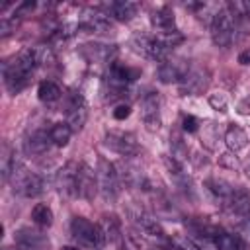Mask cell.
<instances>
[{
    "label": "cell",
    "mask_w": 250,
    "mask_h": 250,
    "mask_svg": "<svg viewBox=\"0 0 250 250\" xmlns=\"http://www.w3.org/2000/svg\"><path fill=\"white\" fill-rule=\"evenodd\" d=\"M10 31H12L10 21H8L6 18H2V20H0V33H2V35H10Z\"/></svg>",
    "instance_id": "d590c367"
},
{
    "label": "cell",
    "mask_w": 250,
    "mask_h": 250,
    "mask_svg": "<svg viewBox=\"0 0 250 250\" xmlns=\"http://www.w3.org/2000/svg\"><path fill=\"white\" fill-rule=\"evenodd\" d=\"M70 232L76 238V242L86 246V248L100 250L105 244V236H104L100 225H94L84 217H74L70 221Z\"/></svg>",
    "instance_id": "7a4b0ae2"
},
{
    "label": "cell",
    "mask_w": 250,
    "mask_h": 250,
    "mask_svg": "<svg viewBox=\"0 0 250 250\" xmlns=\"http://www.w3.org/2000/svg\"><path fill=\"white\" fill-rule=\"evenodd\" d=\"M100 229L105 236V242H119L123 232H121V223L115 215H104L100 221Z\"/></svg>",
    "instance_id": "ffe728a7"
},
{
    "label": "cell",
    "mask_w": 250,
    "mask_h": 250,
    "mask_svg": "<svg viewBox=\"0 0 250 250\" xmlns=\"http://www.w3.org/2000/svg\"><path fill=\"white\" fill-rule=\"evenodd\" d=\"M96 178H98V189L104 195V199L113 201L119 193V176H117V168L115 164L107 162L105 158H100L98 162V170H96Z\"/></svg>",
    "instance_id": "277c9868"
},
{
    "label": "cell",
    "mask_w": 250,
    "mask_h": 250,
    "mask_svg": "<svg viewBox=\"0 0 250 250\" xmlns=\"http://www.w3.org/2000/svg\"><path fill=\"white\" fill-rule=\"evenodd\" d=\"M189 70L191 68H189L188 61H184V59H166V61H162L158 64L156 76L164 84H172V82H178L180 84Z\"/></svg>",
    "instance_id": "9c48e42d"
},
{
    "label": "cell",
    "mask_w": 250,
    "mask_h": 250,
    "mask_svg": "<svg viewBox=\"0 0 250 250\" xmlns=\"http://www.w3.org/2000/svg\"><path fill=\"white\" fill-rule=\"evenodd\" d=\"M137 12H139V4L131 2V0H117L107 6V14H111V18H115L119 21L133 20L137 16Z\"/></svg>",
    "instance_id": "e0dca14e"
},
{
    "label": "cell",
    "mask_w": 250,
    "mask_h": 250,
    "mask_svg": "<svg viewBox=\"0 0 250 250\" xmlns=\"http://www.w3.org/2000/svg\"><path fill=\"white\" fill-rule=\"evenodd\" d=\"M141 119L148 131H156L160 127V98L154 92H148L141 100Z\"/></svg>",
    "instance_id": "8fae6325"
},
{
    "label": "cell",
    "mask_w": 250,
    "mask_h": 250,
    "mask_svg": "<svg viewBox=\"0 0 250 250\" xmlns=\"http://www.w3.org/2000/svg\"><path fill=\"white\" fill-rule=\"evenodd\" d=\"M86 119H88V107H86L84 98L80 94H72L68 109H66V123L72 129V133L82 131V127L86 125Z\"/></svg>",
    "instance_id": "4fadbf2b"
},
{
    "label": "cell",
    "mask_w": 250,
    "mask_h": 250,
    "mask_svg": "<svg viewBox=\"0 0 250 250\" xmlns=\"http://www.w3.org/2000/svg\"><path fill=\"white\" fill-rule=\"evenodd\" d=\"M209 105L215 109V111H227V105H229V98L225 92H215L209 96Z\"/></svg>",
    "instance_id": "f546056e"
},
{
    "label": "cell",
    "mask_w": 250,
    "mask_h": 250,
    "mask_svg": "<svg viewBox=\"0 0 250 250\" xmlns=\"http://www.w3.org/2000/svg\"><path fill=\"white\" fill-rule=\"evenodd\" d=\"M166 250H174V248H166Z\"/></svg>",
    "instance_id": "ab89813d"
},
{
    "label": "cell",
    "mask_w": 250,
    "mask_h": 250,
    "mask_svg": "<svg viewBox=\"0 0 250 250\" xmlns=\"http://www.w3.org/2000/svg\"><path fill=\"white\" fill-rule=\"evenodd\" d=\"M33 8H35V2L27 0V2H23V4H20V6L16 8V14H18V16H25L27 12H33Z\"/></svg>",
    "instance_id": "e575fe53"
},
{
    "label": "cell",
    "mask_w": 250,
    "mask_h": 250,
    "mask_svg": "<svg viewBox=\"0 0 250 250\" xmlns=\"http://www.w3.org/2000/svg\"><path fill=\"white\" fill-rule=\"evenodd\" d=\"M61 250H78V248H76V246H62Z\"/></svg>",
    "instance_id": "f35d334b"
},
{
    "label": "cell",
    "mask_w": 250,
    "mask_h": 250,
    "mask_svg": "<svg viewBox=\"0 0 250 250\" xmlns=\"http://www.w3.org/2000/svg\"><path fill=\"white\" fill-rule=\"evenodd\" d=\"M223 209L232 217L248 219L250 217V191L244 188H234L232 193L227 199H223Z\"/></svg>",
    "instance_id": "30bf717a"
},
{
    "label": "cell",
    "mask_w": 250,
    "mask_h": 250,
    "mask_svg": "<svg viewBox=\"0 0 250 250\" xmlns=\"http://www.w3.org/2000/svg\"><path fill=\"white\" fill-rule=\"evenodd\" d=\"M105 145L121 156H137L141 152V146H139L135 135L127 133V131H107Z\"/></svg>",
    "instance_id": "ba28073f"
},
{
    "label": "cell",
    "mask_w": 250,
    "mask_h": 250,
    "mask_svg": "<svg viewBox=\"0 0 250 250\" xmlns=\"http://www.w3.org/2000/svg\"><path fill=\"white\" fill-rule=\"evenodd\" d=\"M150 21H152V25H154L160 33L176 31V18H174V12H172L168 6H164V8L156 10V12H152Z\"/></svg>",
    "instance_id": "ac0fdd59"
},
{
    "label": "cell",
    "mask_w": 250,
    "mask_h": 250,
    "mask_svg": "<svg viewBox=\"0 0 250 250\" xmlns=\"http://www.w3.org/2000/svg\"><path fill=\"white\" fill-rule=\"evenodd\" d=\"M51 141H53V145H57V146H64V145H68V141H70V135H72V129L68 127V123L64 121V123H55L53 127H51Z\"/></svg>",
    "instance_id": "603a6c76"
},
{
    "label": "cell",
    "mask_w": 250,
    "mask_h": 250,
    "mask_svg": "<svg viewBox=\"0 0 250 250\" xmlns=\"http://www.w3.org/2000/svg\"><path fill=\"white\" fill-rule=\"evenodd\" d=\"M244 12L246 16H250V2H244Z\"/></svg>",
    "instance_id": "74e56055"
},
{
    "label": "cell",
    "mask_w": 250,
    "mask_h": 250,
    "mask_svg": "<svg viewBox=\"0 0 250 250\" xmlns=\"http://www.w3.org/2000/svg\"><path fill=\"white\" fill-rule=\"evenodd\" d=\"M182 125H184V131H188V133H195V131L199 129V121H197V117H193V115H184Z\"/></svg>",
    "instance_id": "836d02e7"
},
{
    "label": "cell",
    "mask_w": 250,
    "mask_h": 250,
    "mask_svg": "<svg viewBox=\"0 0 250 250\" xmlns=\"http://www.w3.org/2000/svg\"><path fill=\"white\" fill-rule=\"evenodd\" d=\"M207 188L223 201V199H227L230 193H232V186L229 184V182H225V180H217V178H211V180H207Z\"/></svg>",
    "instance_id": "d4e9b609"
},
{
    "label": "cell",
    "mask_w": 250,
    "mask_h": 250,
    "mask_svg": "<svg viewBox=\"0 0 250 250\" xmlns=\"http://www.w3.org/2000/svg\"><path fill=\"white\" fill-rule=\"evenodd\" d=\"M133 47H135V51L137 53H141V55H145V57H148V59H154V61H166L168 59V53H170V49L158 39V35L154 37V35H135L133 37Z\"/></svg>",
    "instance_id": "52a82bcc"
},
{
    "label": "cell",
    "mask_w": 250,
    "mask_h": 250,
    "mask_svg": "<svg viewBox=\"0 0 250 250\" xmlns=\"http://www.w3.org/2000/svg\"><path fill=\"white\" fill-rule=\"evenodd\" d=\"M78 172H80V164L76 162H66L59 172H57V178H55V184H57V189L62 197H78Z\"/></svg>",
    "instance_id": "8992f818"
},
{
    "label": "cell",
    "mask_w": 250,
    "mask_h": 250,
    "mask_svg": "<svg viewBox=\"0 0 250 250\" xmlns=\"http://www.w3.org/2000/svg\"><path fill=\"white\" fill-rule=\"evenodd\" d=\"M168 242H170V248H174V250H201L191 238H188L186 234H172L170 238H168Z\"/></svg>",
    "instance_id": "4316f807"
},
{
    "label": "cell",
    "mask_w": 250,
    "mask_h": 250,
    "mask_svg": "<svg viewBox=\"0 0 250 250\" xmlns=\"http://www.w3.org/2000/svg\"><path fill=\"white\" fill-rule=\"evenodd\" d=\"M238 62H240V64H250V49H248V51H242V53L238 55Z\"/></svg>",
    "instance_id": "8d00e7d4"
},
{
    "label": "cell",
    "mask_w": 250,
    "mask_h": 250,
    "mask_svg": "<svg viewBox=\"0 0 250 250\" xmlns=\"http://www.w3.org/2000/svg\"><path fill=\"white\" fill-rule=\"evenodd\" d=\"M207 86H209V74L203 68H191L186 74V78L178 84L182 96H197V94H203L207 90Z\"/></svg>",
    "instance_id": "7c38bea8"
},
{
    "label": "cell",
    "mask_w": 250,
    "mask_h": 250,
    "mask_svg": "<svg viewBox=\"0 0 250 250\" xmlns=\"http://www.w3.org/2000/svg\"><path fill=\"white\" fill-rule=\"evenodd\" d=\"M16 166H18L16 154H14L12 146L8 143H4L2 145V152H0V172H2V178L4 180H10V176H12V172H14Z\"/></svg>",
    "instance_id": "44dd1931"
},
{
    "label": "cell",
    "mask_w": 250,
    "mask_h": 250,
    "mask_svg": "<svg viewBox=\"0 0 250 250\" xmlns=\"http://www.w3.org/2000/svg\"><path fill=\"white\" fill-rule=\"evenodd\" d=\"M53 145L51 141V133H47L45 129H37L33 133H29L25 137V143H23V148L27 154H43L49 150V146Z\"/></svg>",
    "instance_id": "2e32d148"
},
{
    "label": "cell",
    "mask_w": 250,
    "mask_h": 250,
    "mask_svg": "<svg viewBox=\"0 0 250 250\" xmlns=\"http://www.w3.org/2000/svg\"><path fill=\"white\" fill-rule=\"evenodd\" d=\"M33 55H35V61H37V64L39 66H43V64H51L53 62V51H51V47H47V45H39V47H33Z\"/></svg>",
    "instance_id": "f1b7e54d"
},
{
    "label": "cell",
    "mask_w": 250,
    "mask_h": 250,
    "mask_svg": "<svg viewBox=\"0 0 250 250\" xmlns=\"http://www.w3.org/2000/svg\"><path fill=\"white\" fill-rule=\"evenodd\" d=\"M131 115V105L129 104H119L115 109H113V117L117 119V121H123V119H127Z\"/></svg>",
    "instance_id": "d6a6232c"
},
{
    "label": "cell",
    "mask_w": 250,
    "mask_h": 250,
    "mask_svg": "<svg viewBox=\"0 0 250 250\" xmlns=\"http://www.w3.org/2000/svg\"><path fill=\"white\" fill-rule=\"evenodd\" d=\"M98 191V178H96V172L86 166V164H80V172H78V195L84 197V199H94Z\"/></svg>",
    "instance_id": "9a60e30c"
},
{
    "label": "cell",
    "mask_w": 250,
    "mask_h": 250,
    "mask_svg": "<svg viewBox=\"0 0 250 250\" xmlns=\"http://www.w3.org/2000/svg\"><path fill=\"white\" fill-rule=\"evenodd\" d=\"M123 238L127 244V250H148L145 244V238L137 230H129L127 234H123Z\"/></svg>",
    "instance_id": "83f0119b"
},
{
    "label": "cell",
    "mask_w": 250,
    "mask_h": 250,
    "mask_svg": "<svg viewBox=\"0 0 250 250\" xmlns=\"http://www.w3.org/2000/svg\"><path fill=\"white\" fill-rule=\"evenodd\" d=\"M111 16L104 14V12H96V10H86L80 18L78 27L86 29V31H96V33H105L111 29Z\"/></svg>",
    "instance_id": "5bb4252c"
},
{
    "label": "cell",
    "mask_w": 250,
    "mask_h": 250,
    "mask_svg": "<svg viewBox=\"0 0 250 250\" xmlns=\"http://www.w3.org/2000/svg\"><path fill=\"white\" fill-rule=\"evenodd\" d=\"M225 145L229 146L230 152H238V150L246 148V145H248L246 131L242 127H238V125H230L227 129V133H225Z\"/></svg>",
    "instance_id": "d6986e66"
},
{
    "label": "cell",
    "mask_w": 250,
    "mask_h": 250,
    "mask_svg": "<svg viewBox=\"0 0 250 250\" xmlns=\"http://www.w3.org/2000/svg\"><path fill=\"white\" fill-rule=\"evenodd\" d=\"M158 39H160L168 49H172V47H176V45H180V43L184 41V35L176 29V31H170V33H160Z\"/></svg>",
    "instance_id": "4dcf8cb0"
},
{
    "label": "cell",
    "mask_w": 250,
    "mask_h": 250,
    "mask_svg": "<svg viewBox=\"0 0 250 250\" xmlns=\"http://www.w3.org/2000/svg\"><path fill=\"white\" fill-rule=\"evenodd\" d=\"M31 221L37 227H51L53 225V211H51V207H47L43 203L35 205L33 211H31Z\"/></svg>",
    "instance_id": "cb8c5ba5"
},
{
    "label": "cell",
    "mask_w": 250,
    "mask_h": 250,
    "mask_svg": "<svg viewBox=\"0 0 250 250\" xmlns=\"http://www.w3.org/2000/svg\"><path fill=\"white\" fill-rule=\"evenodd\" d=\"M213 244L217 250H238L240 248L238 240L229 232H217L213 238Z\"/></svg>",
    "instance_id": "484cf974"
},
{
    "label": "cell",
    "mask_w": 250,
    "mask_h": 250,
    "mask_svg": "<svg viewBox=\"0 0 250 250\" xmlns=\"http://www.w3.org/2000/svg\"><path fill=\"white\" fill-rule=\"evenodd\" d=\"M10 182H12V189H14L16 193L23 195V197H37V195H41L43 189H45L43 180H41L37 174L29 172V170H27L25 166H21V164H18V166L14 168V172H12V176H10Z\"/></svg>",
    "instance_id": "3957f363"
},
{
    "label": "cell",
    "mask_w": 250,
    "mask_h": 250,
    "mask_svg": "<svg viewBox=\"0 0 250 250\" xmlns=\"http://www.w3.org/2000/svg\"><path fill=\"white\" fill-rule=\"evenodd\" d=\"M211 37L217 47H229L234 39V18L229 10H219L211 20Z\"/></svg>",
    "instance_id": "5b68a950"
},
{
    "label": "cell",
    "mask_w": 250,
    "mask_h": 250,
    "mask_svg": "<svg viewBox=\"0 0 250 250\" xmlns=\"http://www.w3.org/2000/svg\"><path fill=\"white\" fill-rule=\"evenodd\" d=\"M35 68H39L37 61H35V55H33V49H25L18 55V59H14L12 62H8L4 66V82H6V88L12 92V94H18L21 92L31 74L35 72Z\"/></svg>",
    "instance_id": "6da1fadb"
},
{
    "label": "cell",
    "mask_w": 250,
    "mask_h": 250,
    "mask_svg": "<svg viewBox=\"0 0 250 250\" xmlns=\"http://www.w3.org/2000/svg\"><path fill=\"white\" fill-rule=\"evenodd\" d=\"M61 88L53 82V80H43L41 84H39V88H37V96H39V100L41 102H47V104H51V102H57L59 98H61Z\"/></svg>",
    "instance_id": "7402d4cb"
},
{
    "label": "cell",
    "mask_w": 250,
    "mask_h": 250,
    "mask_svg": "<svg viewBox=\"0 0 250 250\" xmlns=\"http://www.w3.org/2000/svg\"><path fill=\"white\" fill-rule=\"evenodd\" d=\"M219 164L225 166V168H230V170H236L240 166V162H238V158H236L234 152H223L219 156Z\"/></svg>",
    "instance_id": "1f68e13d"
}]
</instances>
